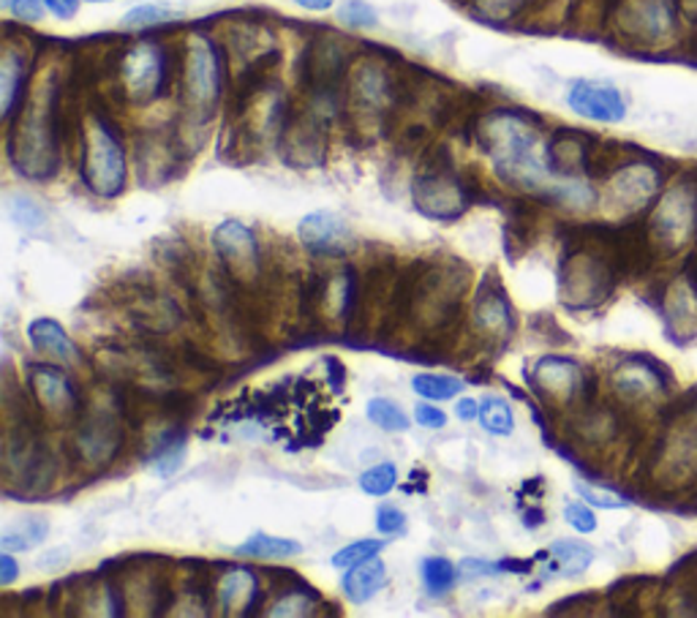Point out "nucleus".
Listing matches in <instances>:
<instances>
[{
	"label": "nucleus",
	"mask_w": 697,
	"mask_h": 618,
	"mask_svg": "<svg viewBox=\"0 0 697 618\" xmlns=\"http://www.w3.org/2000/svg\"><path fill=\"white\" fill-rule=\"evenodd\" d=\"M82 178L98 197H117L126 186V153L104 121H93L85 132V156H82Z\"/></svg>",
	"instance_id": "nucleus-1"
},
{
	"label": "nucleus",
	"mask_w": 697,
	"mask_h": 618,
	"mask_svg": "<svg viewBox=\"0 0 697 618\" xmlns=\"http://www.w3.org/2000/svg\"><path fill=\"white\" fill-rule=\"evenodd\" d=\"M186 96L194 107L210 112L221 96V57L210 39L197 36L188 46L186 57Z\"/></svg>",
	"instance_id": "nucleus-2"
},
{
	"label": "nucleus",
	"mask_w": 697,
	"mask_h": 618,
	"mask_svg": "<svg viewBox=\"0 0 697 618\" xmlns=\"http://www.w3.org/2000/svg\"><path fill=\"white\" fill-rule=\"evenodd\" d=\"M123 87L128 98L137 104H147L162 93L164 80H167V57L156 44H137L126 55L121 66Z\"/></svg>",
	"instance_id": "nucleus-3"
},
{
	"label": "nucleus",
	"mask_w": 697,
	"mask_h": 618,
	"mask_svg": "<svg viewBox=\"0 0 697 618\" xmlns=\"http://www.w3.org/2000/svg\"><path fill=\"white\" fill-rule=\"evenodd\" d=\"M212 243H216L218 256H221L223 268L235 275V279L251 281L259 273V243L257 234L240 221H223L221 227L212 232Z\"/></svg>",
	"instance_id": "nucleus-4"
},
{
	"label": "nucleus",
	"mask_w": 697,
	"mask_h": 618,
	"mask_svg": "<svg viewBox=\"0 0 697 618\" xmlns=\"http://www.w3.org/2000/svg\"><path fill=\"white\" fill-rule=\"evenodd\" d=\"M566 104H570L575 115L594 123H622L627 117L624 96L618 93V87L607 85V82H572L570 93H566Z\"/></svg>",
	"instance_id": "nucleus-5"
},
{
	"label": "nucleus",
	"mask_w": 697,
	"mask_h": 618,
	"mask_svg": "<svg viewBox=\"0 0 697 618\" xmlns=\"http://www.w3.org/2000/svg\"><path fill=\"white\" fill-rule=\"evenodd\" d=\"M415 202L423 216H430V219H450L464 210V191L450 175V164L419 175L415 182Z\"/></svg>",
	"instance_id": "nucleus-6"
},
{
	"label": "nucleus",
	"mask_w": 697,
	"mask_h": 618,
	"mask_svg": "<svg viewBox=\"0 0 697 618\" xmlns=\"http://www.w3.org/2000/svg\"><path fill=\"white\" fill-rule=\"evenodd\" d=\"M300 240L305 249L316 256H344L352 249V232L344 221L327 210H316V213L305 216L300 221Z\"/></svg>",
	"instance_id": "nucleus-7"
},
{
	"label": "nucleus",
	"mask_w": 697,
	"mask_h": 618,
	"mask_svg": "<svg viewBox=\"0 0 697 618\" xmlns=\"http://www.w3.org/2000/svg\"><path fill=\"white\" fill-rule=\"evenodd\" d=\"M31 387L35 398H39V404L44 406L50 415H69V411L76 409L74 387H71V381L58 368H50V365L33 368Z\"/></svg>",
	"instance_id": "nucleus-8"
},
{
	"label": "nucleus",
	"mask_w": 697,
	"mask_h": 618,
	"mask_svg": "<svg viewBox=\"0 0 697 618\" xmlns=\"http://www.w3.org/2000/svg\"><path fill=\"white\" fill-rule=\"evenodd\" d=\"M384 583H387V569L379 558H368L363 564H354L346 569L344 575V594L352 605H365L368 599H374L382 591Z\"/></svg>",
	"instance_id": "nucleus-9"
},
{
	"label": "nucleus",
	"mask_w": 697,
	"mask_h": 618,
	"mask_svg": "<svg viewBox=\"0 0 697 618\" xmlns=\"http://www.w3.org/2000/svg\"><path fill=\"white\" fill-rule=\"evenodd\" d=\"M28 338H31L35 352L55 357V360L74 363L76 357H80L74 341L69 338L66 329H63L61 322H55V320L31 322V327H28Z\"/></svg>",
	"instance_id": "nucleus-10"
},
{
	"label": "nucleus",
	"mask_w": 697,
	"mask_h": 618,
	"mask_svg": "<svg viewBox=\"0 0 697 618\" xmlns=\"http://www.w3.org/2000/svg\"><path fill=\"white\" fill-rule=\"evenodd\" d=\"M22 82H25V57L17 50H6L0 63V98H3V121L14 115L17 102L22 96Z\"/></svg>",
	"instance_id": "nucleus-11"
},
{
	"label": "nucleus",
	"mask_w": 697,
	"mask_h": 618,
	"mask_svg": "<svg viewBox=\"0 0 697 618\" xmlns=\"http://www.w3.org/2000/svg\"><path fill=\"white\" fill-rule=\"evenodd\" d=\"M235 553L238 556H251V558H273V562H279V558H292V556H300L303 553V545L294 543V540H283V537H273V534H253V537H248L243 545L235 547Z\"/></svg>",
	"instance_id": "nucleus-12"
},
{
	"label": "nucleus",
	"mask_w": 697,
	"mask_h": 618,
	"mask_svg": "<svg viewBox=\"0 0 697 618\" xmlns=\"http://www.w3.org/2000/svg\"><path fill=\"white\" fill-rule=\"evenodd\" d=\"M257 578H253L248 569H232L227 578L218 586V594H221V603L227 610H243L248 605L257 599Z\"/></svg>",
	"instance_id": "nucleus-13"
},
{
	"label": "nucleus",
	"mask_w": 697,
	"mask_h": 618,
	"mask_svg": "<svg viewBox=\"0 0 697 618\" xmlns=\"http://www.w3.org/2000/svg\"><path fill=\"white\" fill-rule=\"evenodd\" d=\"M553 567L559 575H578L594 562V551L589 545L575 543V540H561L551 547Z\"/></svg>",
	"instance_id": "nucleus-14"
},
{
	"label": "nucleus",
	"mask_w": 697,
	"mask_h": 618,
	"mask_svg": "<svg viewBox=\"0 0 697 618\" xmlns=\"http://www.w3.org/2000/svg\"><path fill=\"white\" fill-rule=\"evenodd\" d=\"M46 532H50V526H46L44 517H25L22 523H17V526L6 528L3 537H0V545H3V551L14 553V551H28V547L39 545L41 540L46 537Z\"/></svg>",
	"instance_id": "nucleus-15"
},
{
	"label": "nucleus",
	"mask_w": 697,
	"mask_h": 618,
	"mask_svg": "<svg viewBox=\"0 0 697 618\" xmlns=\"http://www.w3.org/2000/svg\"><path fill=\"white\" fill-rule=\"evenodd\" d=\"M477 420L493 437H510L512 428H516V417H512L510 404L496 396H486L480 400V417Z\"/></svg>",
	"instance_id": "nucleus-16"
},
{
	"label": "nucleus",
	"mask_w": 697,
	"mask_h": 618,
	"mask_svg": "<svg viewBox=\"0 0 697 618\" xmlns=\"http://www.w3.org/2000/svg\"><path fill=\"white\" fill-rule=\"evenodd\" d=\"M412 387H415L419 398L439 404V400H450L458 396V392L464 390V381L447 374H417L415 379H412Z\"/></svg>",
	"instance_id": "nucleus-17"
},
{
	"label": "nucleus",
	"mask_w": 697,
	"mask_h": 618,
	"mask_svg": "<svg viewBox=\"0 0 697 618\" xmlns=\"http://www.w3.org/2000/svg\"><path fill=\"white\" fill-rule=\"evenodd\" d=\"M368 420L374 422L376 428L389 433H400V431H409V417L387 398H371L368 400Z\"/></svg>",
	"instance_id": "nucleus-18"
},
{
	"label": "nucleus",
	"mask_w": 697,
	"mask_h": 618,
	"mask_svg": "<svg viewBox=\"0 0 697 618\" xmlns=\"http://www.w3.org/2000/svg\"><path fill=\"white\" fill-rule=\"evenodd\" d=\"M423 580H425V586H428V591L439 597V594H447L455 586V580H458V569H455L452 562H447V558H441V556L425 558Z\"/></svg>",
	"instance_id": "nucleus-19"
},
{
	"label": "nucleus",
	"mask_w": 697,
	"mask_h": 618,
	"mask_svg": "<svg viewBox=\"0 0 697 618\" xmlns=\"http://www.w3.org/2000/svg\"><path fill=\"white\" fill-rule=\"evenodd\" d=\"M395 482H398V469H395V463H376L368 472L360 474V488H363V493H368V496H387L395 488Z\"/></svg>",
	"instance_id": "nucleus-20"
},
{
	"label": "nucleus",
	"mask_w": 697,
	"mask_h": 618,
	"mask_svg": "<svg viewBox=\"0 0 697 618\" xmlns=\"http://www.w3.org/2000/svg\"><path fill=\"white\" fill-rule=\"evenodd\" d=\"M175 14L177 11L164 3H142V6H134V9L123 17V28H134V31H137V28L162 25V22L173 20Z\"/></svg>",
	"instance_id": "nucleus-21"
},
{
	"label": "nucleus",
	"mask_w": 697,
	"mask_h": 618,
	"mask_svg": "<svg viewBox=\"0 0 697 618\" xmlns=\"http://www.w3.org/2000/svg\"><path fill=\"white\" fill-rule=\"evenodd\" d=\"M382 547H384V543H379V540H360V543L341 547V551L335 553L333 567L335 569H348V567H354V564L368 562V558L379 556Z\"/></svg>",
	"instance_id": "nucleus-22"
},
{
	"label": "nucleus",
	"mask_w": 697,
	"mask_h": 618,
	"mask_svg": "<svg viewBox=\"0 0 697 618\" xmlns=\"http://www.w3.org/2000/svg\"><path fill=\"white\" fill-rule=\"evenodd\" d=\"M575 491L581 493L583 502L594 504V507H600V510H624L630 504L627 499H622L618 493L607 491V488H596L592 485V482H583V480H575Z\"/></svg>",
	"instance_id": "nucleus-23"
},
{
	"label": "nucleus",
	"mask_w": 697,
	"mask_h": 618,
	"mask_svg": "<svg viewBox=\"0 0 697 618\" xmlns=\"http://www.w3.org/2000/svg\"><path fill=\"white\" fill-rule=\"evenodd\" d=\"M341 22L352 28H374L376 25V11L371 9L365 0H346L341 6Z\"/></svg>",
	"instance_id": "nucleus-24"
},
{
	"label": "nucleus",
	"mask_w": 697,
	"mask_h": 618,
	"mask_svg": "<svg viewBox=\"0 0 697 618\" xmlns=\"http://www.w3.org/2000/svg\"><path fill=\"white\" fill-rule=\"evenodd\" d=\"M564 517H566V523H570L572 528H575V532H581V534H592L594 528H596V517H594V512L586 507V504H578V502H570L564 507Z\"/></svg>",
	"instance_id": "nucleus-25"
},
{
	"label": "nucleus",
	"mask_w": 697,
	"mask_h": 618,
	"mask_svg": "<svg viewBox=\"0 0 697 618\" xmlns=\"http://www.w3.org/2000/svg\"><path fill=\"white\" fill-rule=\"evenodd\" d=\"M376 528L382 534H400L406 528V515L393 504H384V507L376 510Z\"/></svg>",
	"instance_id": "nucleus-26"
},
{
	"label": "nucleus",
	"mask_w": 697,
	"mask_h": 618,
	"mask_svg": "<svg viewBox=\"0 0 697 618\" xmlns=\"http://www.w3.org/2000/svg\"><path fill=\"white\" fill-rule=\"evenodd\" d=\"M415 420L423 428H430V431L447 426V415L441 409H436L434 404H417L415 406Z\"/></svg>",
	"instance_id": "nucleus-27"
},
{
	"label": "nucleus",
	"mask_w": 697,
	"mask_h": 618,
	"mask_svg": "<svg viewBox=\"0 0 697 618\" xmlns=\"http://www.w3.org/2000/svg\"><path fill=\"white\" fill-rule=\"evenodd\" d=\"M44 9H46L44 0H14V3H11V11H14L17 20L22 22H39L41 17H44Z\"/></svg>",
	"instance_id": "nucleus-28"
},
{
	"label": "nucleus",
	"mask_w": 697,
	"mask_h": 618,
	"mask_svg": "<svg viewBox=\"0 0 697 618\" xmlns=\"http://www.w3.org/2000/svg\"><path fill=\"white\" fill-rule=\"evenodd\" d=\"M46 11L55 14L58 20H74L76 11H80V0H44Z\"/></svg>",
	"instance_id": "nucleus-29"
},
{
	"label": "nucleus",
	"mask_w": 697,
	"mask_h": 618,
	"mask_svg": "<svg viewBox=\"0 0 697 618\" xmlns=\"http://www.w3.org/2000/svg\"><path fill=\"white\" fill-rule=\"evenodd\" d=\"M17 575H20V567H17L14 556L9 551H3V556H0V586H11L17 580Z\"/></svg>",
	"instance_id": "nucleus-30"
},
{
	"label": "nucleus",
	"mask_w": 697,
	"mask_h": 618,
	"mask_svg": "<svg viewBox=\"0 0 697 618\" xmlns=\"http://www.w3.org/2000/svg\"><path fill=\"white\" fill-rule=\"evenodd\" d=\"M455 415H458L460 420H477V417H480V404L471 398H460L458 406H455Z\"/></svg>",
	"instance_id": "nucleus-31"
},
{
	"label": "nucleus",
	"mask_w": 697,
	"mask_h": 618,
	"mask_svg": "<svg viewBox=\"0 0 697 618\" xmlns=\"http://www.w3.org/2000/svg\"><path fill=\"white\" fill-rule=\"evenodd\" d=\"M294 3L303 6V9H309V11H327V9H333L335 0H294Z\"/></svg>",
	"instance_id": "nucleus-32"
},
{
	"label": "nucleus",
	"mask_w": 697,
	"mask_h": 618,
	"mask_svg": "<svg viewBox=\"0 0 697 618\" xmlns=\"http://www.w3.org/2000/svg\"><path fill=\"white\" fill-rule=\"evenodd\" d=\"M11 3H14V0H0V6H3V9H11Z\"/></svg>",
	"instance_id": "nucleus-33"
},
{
	"label": "nucleus",
	"mask_w": 697,
	"mask_h": 618,
	"mask_svg": "<svg viewBox=\"0 0 697 618\" xmlns=\"http://www.w3.org/2000/svg\"><path fill=\"white\" fill-rule=\"evenodd\" d=\"M87 3H115V0H87Z\"/></svg>",
	"instance_id": "nucleus-34"
}]
</instances>
